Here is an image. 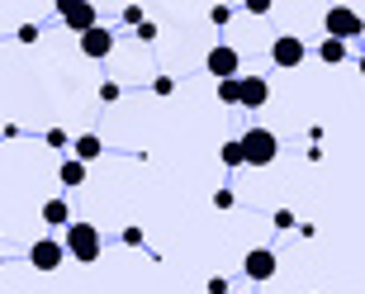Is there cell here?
<instances>
[{
    "instance_id": "6da1fadb",
    "label": "cell",
    "mask_w": 365,
    "mask_h": 294,
    "mask_svg": "<svg viewBox=\"0 0 365 294\" xmlns=\"http://www.w3.org/2000/svg\"><path fill=\"white\" fill-rule=\"evenodd\" d=\"M62 247H67V256H76L81 266H95L100 252H105V238H100V228H95V223H71L67 238H62Z\"/></svg>"
},
{
    "instance_id": "7a4b0ae2",
    "label": "cell",
    "mask_w": 365,
    "mask_h": 294,
    "mask_svg": "<svg viewBox=\"0 0 365 294\" xmlns=\"http://www.w3.org/2000/svg\"><path fill=\"white\" fill-rule=\"evenodd\" d=\"M237 143H242V166H275L280 157V138L271 128H247Z\"/></svg>"
},
{
    "instance_id": "3957f363",
    "label": "cell",
    "mask_w": 365,
    "mask_h": 294,
    "mask_svg": "<svg viewBox=\"0 0 365 294\" xmlns=\"http://www.w3.org/2000/svg\"><path fill=\"white\" fill-rule=\"evenodd\" d=\"M323 29H327V39H337V43H351L365 34V19L356 10H346V5H332V10L323 14Z\"/></svg>"
},
{
    "instance_id": "277c9868",
    "label": "cell",
    "mask_w": 365,
    "mask_h": 294,
    "mask_svg": "<svg viewBox=\"0 0 365 294\" xmlns=\"http://www.w3.org/2000/svg\"><path fill=\"white\" fill-rule=\"evenodd\" d=\"M57 14H62V24L81 39V34H91L95 24H100V10H95L91 0H57Z\"/></svg>"
},
{
    "instance_id": "5b68a950",
    "label": "cell",
    "mask_w": 365,
    "mask_h": 294,
    "mask_svg": "<svg viewBox=\"0 0 365 294\" xmlns=\"http://www.w3.org/2000/svg\"><path fill=\"white\" fill-rule=\"evenodd\" d=\"M275 270H280V256H275V247H252V252L242 256V275H247L252 285L275 280Z\"/></svg>"
},
{
    "instance_id": "8992f818",
    "label": "cell",
    "mask_w": 365,
    "mask_h": 294,
    "mask_svg": "<svg viewBox=\"0 0 365 294\" xmlns=\"http://www.w3.org/2000/svg\"><path fill=\"white\" fill-rule=\"evenodd\" d=\"M204 71L218 81H232L242 76V53L232 48V43H218V48H209V57H204Z\"/></svg>"
},
{
    "instance_id": "52a82bcc",
    "label": "cell",
    "mask_w": 365,
    "mask_h": 294,
    "mask_svg": "<svg viewBox=\"0 0 365 294\" xmlns=\"http://www.w3.org/2000/svg\"><path fill=\"white\" fill-rule=\"evenodd\" d=\"M304 57H309V43L299 39V34H280V39L271 43V62H275V67H284V71L304 67Z\"/></svg>"
},
{
    "instance_id": "ba28073f",
    "label": "cell",
    "mask_w": 365,
    "mask_h": 294,
    "mask_svg": "<svg viewBox=\"0 0 365 294\" xmlns=\"http://www.w3.org/2000/svg\"><path fill=\"white\" fill-rule=\"evenodd\" d=\"M62 256H67V247H62L57 238H38L34 247H29V266L43 270V275H53V270L62 266Z\"/></svg>"
},
{
    "instance_id": "9c48e42d",
    "label": "cell",
    "mask_w": 365,
    "mask_h": 294,
    "mask_svg": "<svg viewBox=\"0 0 365 294\" xmlns=\"http://www.w3.org/2000/svg\"><path fill=\"white\" fill-rule=\"evenodd\" d=\"M271 100V81L266 76H237V105L242 109H261Z\"/></svg>"
},
{
    "instance_id": "30bf717a",
    "label": "cell",
    "mask_w": 365,
    "mask_h": 294,
    "mask_svg": "<svg viewBox=\"0 0 365 294\" xmlns=\"http://www.w3.org/2000/svg\"><path fill=\"white\" fill-rule=\"evenodd\" d=\"M81 53L86 57H109V53H114V29L95 24L91 34H81Z\"/></svg>"
},
{
    "instance_id": "8fae6325",
    "label": "cell",
    "mask_w": 365,
    "mask_h": 294,
    "mask_svg": "<svg viewBox=\"0 0 365 294\" xmlns=\"http://www.w3.org/2000/svg\"><path fill=\"white\" fill-rule=\"evenodd\" d=\"M346 57H351V43H337V39L318 43V62H327V67H341Z\"/></svg>"
},
{
    "instance_id": "7c38bea8",
    "label": "cell",
    "mask_w": 365,
    "mask_h": 294,
    "mask_svg": "<svg viewBox=\"0 0 365 294\" xmlns=\"http://www.w3.org/2000/svg\"><path fill=\"white\" fill-rule=\"evenodd\" d=\"M100 152H105V143H100L95 133H81L76 143H71V157H76V161H86V166H91V161L100 157Z\"/></svg>"
},
{
    "instance_id": "4fadbf2b",
    "label": "cell",
    "mask_w": 365,
    "mask_h": 294,
    "mask_svg": "<svg viewBox=\"0 0 365 294\" xmlns=\"http://www.w3.org/2000/svg\"><path fill=\"white\" fill-rule=\"evenodd\" d=\"M43 223H48V228H71L67 200H43Z\"/></svg>"
},
{
    "instance_id": "5bb4252c",
    "label": "cell",
    "mask_w": 365,
    "mask_h": 294,
    "mask_svg": "<svg viewBox=\"0 0 365 294\" xmlns=\"http://www.w3.org/2000/svg\"><path fill=\"white\" fill-rule=\"evenodd\" d=\"M57 181L67 190H76V186H86V161H76V157H67L62 166H57Z\"/></svg>"
},
{
    "instance_id": "9a60e30c",
    "label": "cell",
    "mask_w": 365,
    "mask_h": 294,
    "mask_svg": "<svg viewBox=\"0 0 365 294\" xmlns=\"http://www.w3.org/2000/svg\"><path fill=\"white\" fill-rule=\"evenodd\" d=\"M218 157H223V166H242V143H237V138H228V143L218 147Z\"/></svg>"
},
{
    "instance_id": "2e32d148",
    "label": "cell",
    "mask_w": 365,
    "mask_h": 294,
    "mask_svg": "<svg viewBox=\"0 0 365 294\" xmlns=\"http://www.w3.org/2000/svg\"><path fill=\"white\" fill-rule=\"evenodd\" d=\"M218 105H237V76L218 81Z\"/></svg>"
},
{
    "instance_id": "e0dca14e",
    "label": "cell",
    "mask_w": 365,
    "mask_h": 294,
    "mask_svg": "<svg viewBox=\"0 0 365 294\" xmlns=\"http://www.w3.org/2000/svg\"><path fill=\"white\" fill-rule=\"evenodd\" d=\"M123 24H128V29H138V24H148V14H143V5H123Z\"/></svg>"
},
{
    "instance_id": "ac0fdd59",
    "label": "cell",
    "mask_w": 365,
    "mask_h": 294,
    "mask_svg": "<svg viewBox=\"0 0 365 294\" xmlns=\"http://www.w3.org/2000/svg\"><path fill=\"white\" fill-rule=\"evenodd\" d=\"M119 95H123V86H119V81H100V100H105V105H114Z\"/></svg>"
},
{
    "instance_id": "d6986e66",
    "label": "cell",
    "mask_w": 365,
    "mask_h": 294,
    "mask_svg": "<svg viewBox=\"0 0 365 294\" xmlns=\"http://www.w3.org/2000/svg\"><path fill=\"white\" fill-rule=\"evenodd\" d=\"M228 19H232V5H214V10H209V24H218V29H223Z\"/></svg>"
},
{
    "instance_id": "ffe728a7",
    "label": "cell",
    "mask_w": 365,
    "mask_h": 294,
    "mask_svg": "<svg viewBox=\"0 0 365 294\" xmlns=\"http://www.w3.org/2000/svg\"><path fill=\"white\" fill-rule=\"evenodd\" d=\"M152 95H162V100H166V95H176V81H171V76H157V81H152Z\"/></svg>"
},
{
    "instance_id": "44dd1931",
    "label": "cell",
    "mask_w": 365,
    "mask_h": 294,
    "mask_svg": "<svg viewBox=\"0 0 365 294\" xmlns=\"http://www.w3.org/2000/svg\"><path fill=\"white\" fill-rule=\"evenodd\" d=\"M232 204H237L232 190H214V209H232Z\"/></svg>"
},
{
    "instance_id": "7402d4cb",
    "label": "cell",
    "mask_w": 365,
    "mask_h": 294,
    "mask_svg": "<svg viewBox=\"0 0 365 294\" xmlns=\"http://www.w3.org/2000/svg\"><path fill=\"white\" fill-rule=\"evenodd\" d=\"M143 242H148V238H143V228H123V247H143Z\"/></svg>"
},
{
    "instance_id": "603a6c76",
    "label": "cell",
    "mask_w": 365,
    "mask_h": 294,
    "mask_svg": "<svg viewBox=\"0 0 365 294\" xmlns=\"http://www.w3.org/2000/svg\"><path fill=\"white\" fill-rule=\"evenodd\" d=\"M14 39H19V43H38V24H19Z\"/></svg>"
},
{
    "instance_id": "cb8c5ba5",
    "label": "cell",
    "mask_w": 365,
    "mask_h": 294,
    "mask_svg": "<svg viewBox=\"0 0 365 294\" xmlns=\"http://www.w3.org/2000/svg\"><path fill=\"white\" fill-rule=\"evenodd\" d=\"M138 43H157V24H152V19H148V24H138Z\"/></svg>"
},
{
    "instance_id": "d4e9b609",
    "label": "cell",
    "mask_w": 365,
    "mask_h": 294,
    "mask_svg": "<svg viewBox=\"0 0 365 294\" xmlns=\"http://www.w3.org/2000/svg\"><path fill=\"white\" fill-rule=\"evenodd\" d=\"M67 143H71V138L62 133V128H48V147H67Z\"/></svg>"
},
{
    "instance_id": "484cf974",
    "label": "cell",
    "mask_w": 365,
    "mask_h": 294,
    "mask_svg": "<svg viewBox=\"0 0 365 294\" xmlns=\"http://www.w3.org/2000/svg\"><path fill=\"white\" fill-rule=\"evenodd\" d=\"M247 14H271V0H247Z\"/></svg>"
},
{
    "instance_id": "4316f807",
    "label": "cell",
    "mask_w": 365,
    "mask_h": 294,
    "mask_svg": "<svg viewBox=\"0 0 365 294\" xmlns=\"http://www.w3.org/2000/svg\"><path fill=\"white\" fill-rule=\"evenodd\" d=\"M275 228H294V214L289 209H275Z\"/></svg>"
},
{
    "instance_id": "83f0119b",
    "label": "cell",
    "mask_w": 365,
    "mask_h": 294,
    "mask_svg": "<svg viewBox=\"0 0 365 294\" xmlns=\"http://www.w3.org/2000/svg\"><path fill=\"white\" fill-rule=\"evenodd\" d=\"M209 294H228V275H214V280H209Z\"/></svg>"
},
{
    "instance_id": "f1b7e54d",
    "label": "cell",
    "mask_w": 365,
    "mask_h": 294,
    "mask_svg": "<svg viewBox=\"0 0 365 294\" xmlns=\"http://www.w3.org/2000/svg\"><path fill=\"white\" fill-rule=\"evenodd\" d=\"M356 71H361V76H365V53H361V62H356Z\"/></svg>"
},
{
    "instance_id": "f546056e",
    "label": "cell",
    "mask_w": 365,
    "mask_h": 294,
    "mask_svg": "<svg viewBox=\"0 0 365 294\" xmlns=\"http://www.w3.org/2000/svg\"><path fill=\"white\" fill-rule=\"evenodd\" d=\"M0 266H5V261H0Z\"/></svg>"
}]
</instances>
